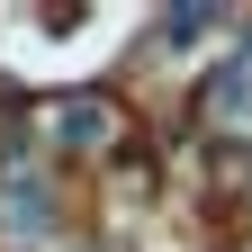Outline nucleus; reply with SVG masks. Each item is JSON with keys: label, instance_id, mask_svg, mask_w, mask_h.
<instances>
[{"label": "nucleus", "instance_id": "f257e3e1", "mask_svg": "<svg viewBox=\"0 0 252 252\" xmlns=\"http://www.w3.org/2000/svg\"><path fill=\"white\" fill-rule=\"evenodd\" d=\"M207 117L252 126V54H225V63H216V81H207Z\"/></svg>", "mask_w": 252, "mask_h": 252}, {"label": "nucleus", "instance_id": "f03ea898", "mask_svg": "<svg viewBox=\"0 0 252 252\" xmlns=\"http://www.w3.org/2000/svg\"><path fill=\"white\" fill-rule=\"evenodd\" d=\"M54 144H108V108L99 99H63L54 108Z\"/></svg>", "mask_w": 252, "mask_h": 252}, {"label": "nucleus", "instance_id": "7ed1b4c3", "mask_svg": "<svg viewBox=\"0 0 252 252\" xmlns=\"http://www.w3.org/2000/svg\"><path fill=\"white\" fill-rule=\"evenodd\" d=\"M9 225H18V234H45V225H54L45 180H9Z\"/></svg>", "mask_w": 252, "mask_h": 252}, {"label": "nucleus", "instance_id": "20e7f679", "mask_svg": "<svg viewBox=\"0 0 252 252\" xmlns=\"http://www.w3.org/2000/svg\"><path fill=\"white\" fill-rule=\"evenodd\" d=\"M207 27H216L207 9H171V18H162V36H171L162 54H189V45H198V36H207Z\"/></svg>", "mask_w": 252, "mask_h": 252}]
</instances>
